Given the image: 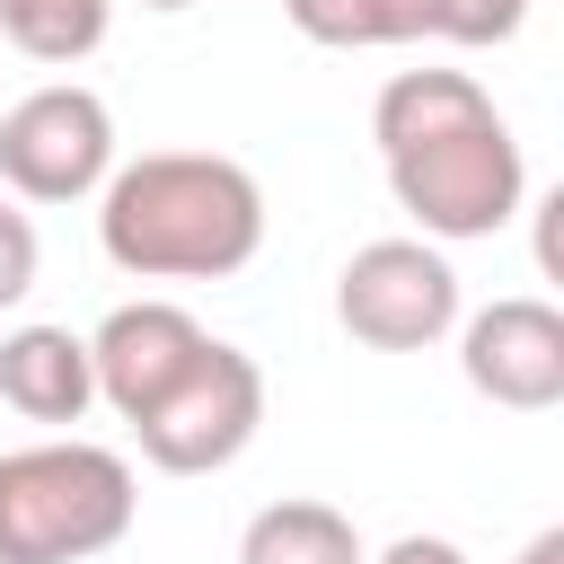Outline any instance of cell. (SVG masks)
I'll use <instances>...</instances> for the list:
<instances>
[{
	"label": "cell",
	"mask_w": 564,
	"mask_h": 564,
	"mask_svg": "<svg viewBox=\"0 0 564 564\" xmlns=\"http://www.w3.org/2000/svg\"><path fill=\"white\" fill-rule=\"evenodd\" d=\"M370 141L388 159V194L397 212L432 238H494L520 203H529V159L520 132L502 123V106L467 79V70H397L370 106Z\"/></svg>",
	"instance_id": "cell-1"
},
{
	"label": "cell",
	"mask_w": 564,
	"mask_h": 564,
	"mask_svg": "<svg viewBox=\"0 0 564 564\" xmlns=\"http://www.w3.org/2000/svg\"><path fill=\"white\" fill-rule=\"evenodd\" d=\"M97 247L132 282H229L264 247V185L220 150H141L97 185Z\"/></svg>",
	"instance_id": "cell-2"
},
{
	"label": "cell",
	"mask_w": 564,
	"mask_h": 564,
	"mask_svg": "<svg viewBox=\"0 0 564 564\" xmlns=\"http://www.w3.org/2000/svg\"><path fill=\"white\" fill-rule=\"evenodd\" d=\"M132 458L106 441L0 449V564H88L132 538Z\"/></svg>",
	"instance_id": "cell-3"
},
{
	"label": "cell",
	"mask_w": 564,
	"mask_h": 564,
	"mask_svg": "<svg viewBox=\"0 0 564 564\" xmlns=\"http://www.w3.org/2000/svg\"><path fill=\"white\" fill-rule=\"evenodd\" d=\"M264 432V370H256V352H238V344H203L194 352V370L132 423V441H141V458L159 467V476H220V467H238L247 458V441Z\"/></svg>",
	"instance_id": "cell-4"
},
{
	"label": "cell",
	"mask_w": 564,
	"mask_h": 564,
	"mask_svg": "<svg viewBox=\"0 0 564 564\" xmlns=\"http://www.w3.org/2000/svg\"><path fill=\"white\" fill-rule=\"evenodd\" d=\"M335 317L370 352H432L441 335H458L467 308H458V273L432 238H370L335 273Z\"/></svg>",
	"instance_id": "cell-5"
},
{
	"label": "cell",
	"mask_w": 564,
	"mask_h": 564,
	"mask_svg": "<svg viewBox=\"0 0 564 564\" xmlns=\"http://www.w3.org/2000/svg\"><path fill=\"white\" fill-rule=\"evenodd\" d=\"M115 176V115L79 79H44L0 115V185L9 203H88Z\"/></svg>",
	"instance_id": "cell-6"
},
{
	"label": "cell",
	"mask_w": 564,
	"mask_h": 564,
	"mask_svg": "<svg viewBox=\"0 0 564 564\" xmlns=\"http://www.w3.org/2000/svg\"><path fill=\"white\" fill-rule=\"evenodd\" d=\"M458 370L485 405L502 414H546L564 405V308L555 300H494L476 317H458Z\"/></svg>",
	"instance_id": "cell-7"
},
{
	"label": "cell",
	"mask_w": 564,
	"mask_h": 564,
	"mask_svg": "<svg viewBox=\"0 0 564 564\" xmlns=\"http://www.w3.org/2000/svg\"><path fill=\"white\" fill-rule=\"evenodd\" d=\"M212 335H203V317L194 308H176V300H123V308H106L97 317V335H88V370H97V405H115L123 423H141L185 370H194V352H203Z\"/></svg>",
	"instance_id": "cell-8"
},
{
	"label": "cell",
	"mask_w": 564,
	"mask_h": 564,
	"mask_svg": "<svg viewBox=\"0 0 564 564\" xmlns=\"http://www.w3.org/2000/svg\"><path fill=\"white\" fill-rule=\"evenodd\" d=\"M0 405L26 414V423H79L97 405L88 335H70V326H9L0 335Z\"/></svg>",
	"instance_id": "cell-9"
},
{
	"label": "cell",
	"mask_w": 564,
	"mask_h": 564,
	"mask_svg": "<svg viewBox=\"0 0 564 564\" xmlns=\"http://www.w3.org/2000/svg\"><path fill=\"white\" fill-rule=\"evenodd\" d=\"M361 529L352 511L317 502V494H291V502H264L247 529H238V564H361Z\"/></svg>",
	"instance_id": "cell-10"
},
{
	"label": "cell",
	"mask_w": 564,
	"mask_h": 564,
	"mask_svg": "<svg viewBox=\"0 0 564 564\" xmlns=\"http://www.w3.org/2000/svg\"><path fill=\"white\" fill-rule=\"evenodd\" d=\"M282 18H291L308 44H335V53L423 44V35H432V0H282Z\"/></svg>",
	"instance_id": "cell-11"
},
{
	"label": "cell",
	"mask_w": 564,
	"mask_h": 564,
	"mask_svg": "<svg viewBox=\"0 0 564 564\" xmlns=\"http://www.w3.org/2000/svg\"><path fill=\"white\" fill-rule=\"evenodd\" d=\"M106 26H115V0H0V35L44 70L88 62L106 44Z\"/></svg>",
	"instance_id": "cell-12"
},
{
	"label": "cell",
	"mask_w": 564,
	"mask_h": 564,
	"mask_svg": "<svg viewBox=\"0 0 564 564\" xmlns=\"http://www.w3.org/2000/svg\"><path fill=\"white\" fill-rule=\"evenodd\" d=\"M529 9L538 0H432V35L441 44H511L520 26H529Z\"/></svg>",
	"instance_id": "cell-13"
},
{
	"label": "cell",
	"mask_w": 564,
	"mask_h": 564,
	"mask_svg": "<svg viewBox=\"0 0 564 564\" xmlns=\"http://www.w3.org/2000/svg\"><path fill=\"white\" fill-rule=\"evenodd\" d=\"M35 264H44V247H35V220H26V212L0 194V317H9V308L35 291Z\"/></svg>",
	"instance_id": "cell-14"
},
{
	"label": "cell",
	"mask_w": 564,
	"mask_h": 564,
	"mask_svg": "<svg viewBox=\"0 0 564 564\" xmlns=\"http://www.w3.org/2000/svg\"><path fill=\"white\" fill-rule=\"evenodd\" d=\"M361 564H467V546H458V538H423V529H405V538H388V546L361 555Z\"/></svg>",
	"instance_id": "cell-15"
},
{
	"label": "cell",
	"mask_w": 564,
	"mask_h": 564,
	"mask_svg": "<svg viewBox=\"0 0 564 564\" xmlns=\"http://www.w3.org/2000/svg\"><path fill=\"white\" fill-rule=\"evenodd\" d=\"M511 564H564V529H538V538H529Z\"/></svg>",
	"instance_id": "cell-16"
},
{
	"label": "cell",
	"mask_w": 564,
	"mask_h": 564,
	"mask_svg": "<svg viewBox=\"0 0 564 564\" xmlns=\"http://www.w3.org/2000/svg\"><path fill=\"white\" fill-rule=\"evenodd\" d=\"M141 9H194V0H141Z\"/></svg>",
	"instance_id": "cell-17"
}]
</instances>
